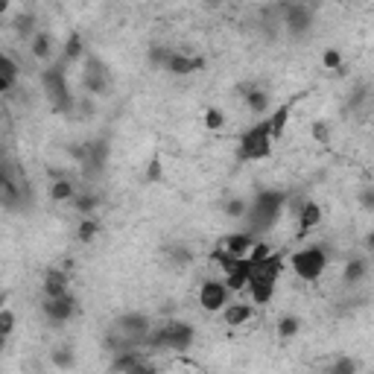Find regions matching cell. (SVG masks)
<instances>
[{"label":"cell","instance_id":"obj_1","mask_svg":"<svg viewBox=\"0 0 374 374\" xmlns=\"http://www.w3.org/2000/svg\"><path fill=\"white\" fill-rule=\"evenodd\" d=\"M152 334V318L146 313H123L117 322L108 328L105 334V348L108 351H132V348H146V339Z\"/></svg>","mask_w":374,"mask_h":374},{"label":"cell","instance_id":"obj_2","mask_svg":"<svg viewBox=\"0 0 374 374\" xmlns=\"http://www.w3.org/2000/svg\"><path fill=\"white\" fill-rule=\"evenodd\" d=\"M284 207H287V193L284 190H260L252 199V205H248V214H246L248 234L272 231L275 226H278Z\"/></svg>","mask_w":374,"mask_h":374},{"label":"cell","instance_id":"obj_3","mask_svg":"<svg viewBox=\"0 0 374 374\" xmlns=\"http://www.w3.org/2000/svg\"><path fill=\"white\" fill-rule=\"evenodd\" d=\"M65 59L44 67V74H41V88H44L47 100L53 105V112L59 114H67L74 117V108H76V96L71 94V85H67V76H65Z\"/></svg>","mask_w":374,"mask_h":374},{"label":"cell","instance_id":"obj_4","mask_svg":"<svg viewBox=\"0 0 374 374\" xmlns=\"http://www.w3.org/2000/svg\"><path fill=\"white\" fill-rule=\"evenodd\" d=\"M272 146H275V135H272V120L263 117L257 120L255 126H248L240 141H237V161H263L272 155Z\"/></svg>","mask_w":374,"mask_h":374},{"label":"cell","instance_id":"obj_5","mask_svg":"<svg viewBox=\"0 0 374 374\" xmlns=\"http://www.w3.org/2000/svg\"><path fill=\"white\" fill-rule=\"evenodd\" d=\"M193 339H196V328L190 322L170 318V322H164L161 328H152L146 348H152V351H187Z\"/></svg>","mask_w":374,"mask_h":374},{"label":"cell","instance_id":"obj_6","mask_svg":"<svg viewBox=\"0 0 374 374\" xmlns=\"http://www.w3.org/2000/svg\"><path fill=\"white\" fill-rule=\"evenodd\" d=\"M284 269V257L278 252H272L263 263L252 269V278H248V293H252V301L255 304H266L275 293V281H278V275Z\"/></svg>","mask_w":374,"mask_h":374},{"label":"cell","instance_id":"obj_7","mask_svg":"<svg viewBox=\"0 0 374 374\" xmlns=\"http://www.w3.org/2000/svg\"><path fill=\"white\" fill-rule=\"evenodd\" d=\"M108 152H112V144H108L105 137H96V141H91L88 146L74 149V155L82 164V178H85V182H96V178L105 173Z\"/></svg>","mask_w":374,"mask_h":374},{"label":"cell","instance_id":"obj_8","mask_svg":"<svg viewBox=\"0 0 374 374\" xmlns=\"http://www.w3.org/2000/svg\"><path fill=\"white\" fill-rule=\"evenodd\" d=\"M281 18H284V30L289 38H304L313 30L316 12L307 0H287V3H281Z\"/></svg>","mask_w":374,"mask_h":374},{"label":"cell","instance_id":"obj_9","mask_svg":"<svg viewBox=\"0 0 374 374\" xmlns=\"http://www.w3.org/2000/svg\"><path fill=\"white\" fill-rule=\"evenodd\" d=\"M289 263H293V272L301 281H318L328 266V252L322 246H307V248H298V252L289 257Z\"/></svg>","mask_w":374,"mask_h":374},{"label":"cell","instance_id":"obj_10","mask_svg":"<svg viewBox=\"0 0 374 374\" xmlns=\"http://www.w3.org/2000/svg\"><path fill=\"white\" fill-rule=\"evenodd\" d=\"M82 85L91 96H105L112 91V74L100 56H85V71H82Z\"/></svg>","mask_w":374,"mask_h":374},{"label":"cell","instance_id":"obj_11","mask_svg":"<svg viewBox=\"0 0 374 374\" xmlns=\"http://www.w3.org/2000/svg\"><path fill=\"white\" fill-rule=\"evenodd\" d=\"M41 310H44V316L50 318L53 325H65V322H71V318L76 316L79 301H76L74 293H65V296H56V298H44Z\"/></svg>","mask_w":374,"mask_h":374},{"label":"cell","instance_id":"obj_12","mask_svg":"<svg viewBox=\"0 0 374 374\" xmlns=\"http://www.w3.org/2000/svg\"><path fill=\"white\" fill-rule=\"evenodd\" d=\"M228 296H231V289L223 281H205L199 287V304L205 313H223L228 304Z\"/></svg>","mask_w":374,"mask_h":374},{"label":"cell","instance_id":"obj_13","mask_svg":"<svg viewBox=\"0 0 374 374\" xmlns=\"http://www.w3.org/2000/svg\"><path fill=\"white\" fill-rule=\"evenodd\" d=\"M202 67H205L202 56H190V53H182V50H170L164 71L173 74V76H190V74H199Z\"/></svg>","mask_w":374,"mask_h":374},{"label":"cell","instance_id":"obj_14","mask_svg":"<svg viewBox=\"0 0 374 374\" xmlns=\"http://www.w3.org/2000/svg\"><path fill=\"white\" fill-rule=\"evenodd\" d=\"M240 96L246 100L248 105V112H252L255 117H263L269 112V91L266 88H260V85H240Z\"/></svg>","mask_w":374,"mask_h":374},{"label":"cell","instance_id":"obj_15","mask_svg":"<svg viewBox=\"0 0 374 374\" xmlns=\"http://www.w3.org/2000/svg\"><path fill=\"white\" fill-rule=\"evenodd\" d=\"M112 371H152V366L144 359L141 348H132V351H120L114 359H112V366H108Z\"/></svg>","mask_w":374,"mask_h":374},{"label":"cell","instance_id":"obj_16","mask_svg":"<svg viewBox=\"0 0 374 374\" xmlns=\"http://www.w3.org/2000/svg\"><path fill=\"white\" fill-rule=\"evenodd\" d=\"M41 289H44V298H56V296L71 293V275L65 269H47Z\"/></svg>","mask_w":374,"mask_h":374},{"label":"cell","instance_id":"obj_17","mask_svg":"<svg viewBox=\"0 0 374 374\" xmlns=\"http://www.w3.org/2000/svg\"><path fill=\"white\" fill-rule=\"evenodd\" d=\"M296 216H298V237H304V234H310L318 223H322V205L307 199V202L301 205V211Z\"/></svg>","mask_w":374,"mask_h":374},{"label":"cell","instance_id":"obj_18","mask_svg":"<svg viewBox=\"0 0 374 374\" xmlns=\"http://www.w3.org/2000/svg\"><path fill=\"white\" fill-rule=\"evenodd\" d=\"M255 243L257 240L252 237V234L240 231V234H228V237L223 240V248H226V252H231V255H237V257H248V252H252Z\"/></svg>","mask_w":374,"mask_h":374},{"label":"cell","instance_id":"obj_19","mask_svg":"<svg viewBox=\"0 0 374 374\" xmlns=\"http://www.w3.org/2000/svg\"><path fill=\"white\" fill-rule=\"evenodd\" d=\"M252 316H255L252 304H226V310H223V318L228 328H243L246 322H252Z\"/></svg>","mask_w":374,"mask_h":374},{"label":"cell","instance_id":"obj_20","mask_svg":"<svg viewBox=\"0 0 374 374\" xmlns=\"http://www.w3.org/2000/svg\"><path fill=\"white\" fill-rule=\"evenodd\" d=\"M18 74H21L18 62L6 53V56L0 59V91H3V94H12V88H15V82H18Z\"/></svg>","mask_w":374,"mask_h":374},{"label":"cell","instance_id":"obj_21","mask_svg":"<svg viewBox=\"0 0 374 374\" xmlns=\"http://www.w3.org/2000/svg\"><path fill=\"white\" fill-rule=\"evenodd\" d=\"M366 272H368V260H366V257H351L348 263H345L342 284H345V287H357L359 281L366 278Z\"/></svg>","mask_w":374,"mask_h":374},{"label":"cell","instance_id":"obj_22","mask_svg":"<svg viewBox=\"0 0 374 374\" xmlns=\"http://www.w3.org/2000/svg\"><path fill=\"white\" fill-rule=\"evenodd\" d=\"M76 185L71 182V178H65V176H59L56 182L50 185V199L53 202H74V196H76Z\"/></svg>","mask_w":374,"mask_h":374},{"label":"cell","instance_id":"obj_23","mask_svg":"<svg viewBox=\"0 0 374 374\" xmlns=\"http://www.w3.org/2000/svg\"><path fill=\"white\" fill-rule=\"evenodd\" d=\"M30 50H33V56H35L38 62H47V59L53 56V35L44 33V30H38L35 38L30 41Z\"/></svg>","mask_w":374,"mask_h":374},{"label":"cell","instance_id":"obj_24","mask_svg":"<svg viewBox=\"0 0 374 374\" xmlns=\"http://www.w3.org/2000/svg\"><path fill=\"white\" fill-rule=\"evenodd\" d=\"M15 35L18 38H24V41H33L35 38V33H38V21H35V15L33 12H21V15L15 18Z\"/></svg>","mask_w":374,"mask_h":374},{"label":"cell","instance_id":"obj_25","mask_svg":"<svg viewBox=\"0 0 374 374\" xmlns=\"http://www.w3.org/2000/svg\"><path fill=\"white\" fill-rule=\"evenodd\" d=\"M296 103V100H293ZM293 103H284L281 108H275L272 112V135H275V141H281L284 132H287V123H289V114H293Z\"/></svg>","mask_w":374,"mask_h":374},{"label":"cell","instance_id":"obj_26","mask_svg":"<svg viewBox=\"0 0 374 374\" xmlns=\"http://www.w3.org/2000/svg\"><path fill=\"white\" fill-rule=\"evenodd\" d=\"M71 205L76 207V211H79L82 216H91V214L96 211V207H100V196H96L94 190H85V193H76Z\"/></svg>","mask_w":374,"mask_h":374},{"label":"cell","instance_id":"obj_27","mask_svg":"<svg viewBox=\"0 0 374 374\" xmlns=\"http://www.w3.org/2000/svg\"><path fill=\"white\" fill-rule=\"evenodd\" d=\"M82 56H85V41H82L79 33H71V35H67V41H65L62 59H65V62H76V59H82Z\"/></svg>","mask_w":374,"mask_h":374},{"label":"cell","instance_id":"obj_28","mask_svg":"<svg viewBox=\"0 0 374 374\" xmlns=\"http://www.w3.org/2000/svg\"><path fill=\"white\" fill-rule=\"evenodd\" d=\"M167 260L173 263V266H190L193 263V248L176 243V246H167Z\"/></svg>","mask_w":374,"mask_h":374},{"label":"cell","instance_id":"obj_29","mask_svg":"<svg viewBox=\"0 0 374 374\" xmlns=\"http://www.w3.org/2000/svg\"><path fill=\"white\" fill-rule=\"evenodd\" d=\"M298 330H301V318H298V316L289 313V316H281V318H278V337H281V339H293Z\"/></svg>","mask_w":374,"mask_h":374},{"label":"cell","instance_id":"obj_30","mask_svg":"<svg viewBox=\"0 0 374 374\" xmlns=\"http://www.w3.org/2000/svg\"><path fill=\"white\" fill-rule=\"evenodd\" d=\"M76 234H79V243H94V237L100 234V223H96L94 216H85V219L79 223Z\"/></svg>","mask_w":374,"mask_h":374},{"label":"cell","instance_id":"obj_31","mask_svg":"<svg viewBox=\"0 0 374 374\" xmlns=\"http://www.w3.org/2000/svg\"><path fill=\"white\" fill-rule=\"evenodd\" d=\"M50 359H53V366H56V368H74V366H76L74 348H67V345H65V348H56V351H53Z\"/></svg>","mask_w":374,"mask_h":374},{"label":"cell","instance_id":"obj_32","mask_svg":"<svg viewBox=\"0 0 374 374\" xmlns=\"http://www.w3.org/2000/svg\"><path fill=\"white\" fill-rule=\"evenodd\" d=\"M246 214H248V202H246V199L234 196V199L226 202V216H231V219H246Z\"/></svg>","mask_w":374,"mask_h":374},{"label":"cell","instance_id":"obj_33","mask_svg":"<svg viewBox=\"0 0 374 374\" xmlns=\"http://www.w3.org/2000/svg\"><path fill=\"white\" fill-rule=\"evenodd\" d=\"M205 126H207V129H214V132H216V129H223V126H226L223 108H214V105H211V108H205Z\"/></svg>","mask_w":374,"mask_h":374},{"label":"cell","instance_id":"obj_34","mask_svg":"<svg viewBox=\"0 0 374 374\" xmlns=\"http://www.w3.org/2000/svg\"><path fill=\"white\" fill-rule=\"evenodd\" d=\"M322 65L328 67V71L342 74V53H339L337 47H328V50H325V56H322Z\"/></svg>","mask_w":374,"mask_h":374},{"label":"cell","instance_id":"obj_35","mask_svg":"<svg viewBox=\"0 0 374 374\" xmlns=\"http://www.w3.org/2000/svg\"><path fill=\"white\" fill-rule=\"evenodd\" d=\"M12 330H15V313H12L9 307L0 310V337H12Z\"/></svg>","mask_w":374,"mask_h":374},{"label":"cell","instance_id":"obj_36","mask_svg":"<svg viewBox=\"0 0 374 374\" xmlns=\"http://www.w3.org/2000/svg\"><path fill=\"white\" fill-rule=\"evenodd\" d=\"M170 50H173V47H161V44H152V47H149V62L155 65V67H164V65H167V56H170Z\"/></svg>","mask_w":374,"mask_h":374},{"label":"cell","instance_id":"obj_37","mask_svg":"<svg viewBox=\"0 0 374 374\" xmlns=\"http://www.w3.org/2000/svg\"><path fill=\"white\" fill-rule=\"evenodd\" d=\"M269 255H272V248H269L266 243H263V240H257V243L252 246V252H248V260H252L255 266H257V263H263V260H266Z\"/></svg>","mask_w":374,"mask_h":374},{"label":"cell","instance_id":"obj_38","mask_svg":"<svg viewBox=\"0 0 374 374\" xmlns=\"http://www.w3.org/2000/svg\"><path fill=\"white\" fill-rule=\"evenodd\" d=\"M94 114V100H91V94L85 96V100H76V108H74V117L76 120H88Z\"/></svg>","mask_w":374,"mask_h":374},{"label":"cell","instance_id":"obj_39","mask_svg":"<svg viewBox=\"0 0 374 374\" xmlns=\"http://www.w3.org/2000/svg\"><path fill=\"white\" fill-rule=\"evenodd\" d=\"M313 141L316 144H328L330 141V126H328L325 120H316L313 123Z\"/></svg>","mask_w":374,"mask_h":374},{"label":"cell","instance_id":"obj_40","mask_svg":"<svg viewBox=\"0 0 374 374\" xmlns=\"http://www.w3.org/2000/svg\"><path fill=\"white\" fill-rule=\"evenodd\" d=\"M357 368H359V363H354V359H348V357L330 366V371H334V374H354Z\"/></svg>","mask_w":374,"mask_h":374},{"label":"cell","instance_id":"obj_41","mask_svg":"<svg viewBox=\"0 0 374 374\" xmlns=\"http://www.w3.org/2000/svg\"><path fill=\"white\" fill-rule=\"evenodd\" d=\"M366 100H368V88H366V85H359V88L354 91V96H351V100H348V108H351V112H357V108L363 105Z\"/></svg>","mask_w":374,"mask_h":374},{"label":"cell","instance_id":"obj_42","mask_svg":"<svg viewBox=\"0 0 374 374\" xmlns=\"http://www.w3.org/2000/svg\"><path fill=\"white\" fill-rule=\"evenodd\" d=\"M164 178V173H161V161H158V155L149 161V170H146V182H161Z\"/></svg>","mask_w":374,"mask_h":374},{"label":"cell","instance_id":"obj_43","mask_svg":"<svg viewBox=\"0 0 374 374\" xmlns=\"http://www.w3.org/2000/svg\"><path fill=\"white\" fill-rule=\"evenodd\" d=\"M359 205H363L366 211H374V187H363V190H359Z\"/></svg>","mask_w":374,"mask_h":374},{"label":"cell","instance_id":"obj_44","mask_svg":"<svg viewBox=\"0 0 374 374\" xmlns=\"http://www.w3.org/2000/svg\"><path fill=\"white\" fill-rule=\"evenodd\" d=\"M366 248H368V252H374V231H368V237H366Z\"/></svg>","mask_w":374,"mask_h":374},{"label":"cell","instance_id":"obj_45","mask_svg":"<svg viewBox=\"0 0 374 374\" xmlns=\"http://www.w3.org/2000/svg\"><path fill=\"white\" fill-rule=\"evenodd\" d=\"M9 9V0H0V12H6Z\"/></svg>","mask_w":374,"mask_h":374}]
</instances>
